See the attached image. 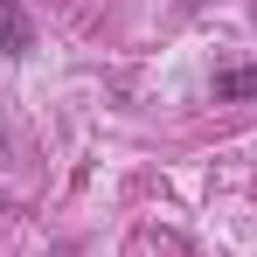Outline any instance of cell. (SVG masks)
Here are the masks:
<instances>
[{
	"mask_svg": "<svg viewBox=\"0 0 257 257\" xmlns=\"http://www.w3.org/2000/svg\"><path fill=\"white\" fill-rule=\"evenodd\" d=\"M35 49V21L21 0H0V56H28Z\"/></svg>",
	"mask_w": 257,
	"mask_h": 257,
	"instance_id": "6da1fadb",
	"label": "cell"
},
{
	"mask_svg": "<svg viewBox=\"0 0 257 257\" xmlns=\"http://www.w3.org/2000/svg\"><path fill=\"white\" fill-rule=\"evenodd\" d=\"M215 97H257V70H222L215 77Z\"/></svg>",
	"mask_w": 257,
	"mask_h": 257,
	"instance_id": "7a4b0ae2",
	"label": "cell"
},
{
	"mask_svg": "<svg viewBox=\"0 0 257 257\" xmlns=\"http://www.w3.org/2000/svg\"><path fill=\"white\" fill-rule=\"evenodd\" d=\"M0 153H7V132H0Z\"/></svg>",
	"mask_w": 257,
	"mask_h": 257,
	"instance_id": "3957f363",
	"label": "cell"
}]
</instances>
